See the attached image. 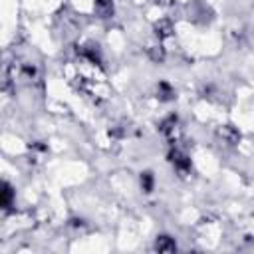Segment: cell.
<instances>
[{"instance_id":"cell-1","label":"cell","mask_w":254,"mask_h":254,"mask_svg":"<svg viewBox=\"0 0 254 254\" xmlns=\"http://www.w3.org/2000/svg\"><path fill=\"white\" fill-rule=\"evenodd\" d=\"M161 133L167 137L169 143L177 145V143L181 141V137H183V129H181L179 119H177V117H169V119H165V121L161 123Z\"/></svg>"},{"instance_id":"cell-2","label":"cell","mask_w":254,"mask_h":254,"mask_svg":"<svg viewBox=\"0 0 254 254\" xmlns=\"http://www.w3.org/2000/svg\"><path fill=\"white\" fill-rule=\"evenodd\" d=\"M169 161L173 163V167H175V171L181 175V177H185V175H189L190 173V159L181 151V149H173L171 153H169Z\"/></svg>"},{"instance_id":"cell-3","label":"cell","mask_w":254,"mask_h":254,"mask_svg":"<svg viewBox=\"0 0 254 254\" xmlns=\"http://www.w3.org/2000/svg\"><path fill=\"white\" fill-rule=\"evenodd\" d=\"M153 32H155V36H157V40H167V38H171L173 36V32H175V28H173V22L171 20H167V18H161L159 22H155V26H153Z\"/></svg>"},{"instance_id":"cell-4","label":"cell","mask_w":254,"mask_h":254,"mask_svg":"<svg viewBox=\"0 0 254 254\" xmlns=\"http://www.w3.org/2000/svg\"><path fill=\"white\" fill-rule=\"evenodd\" d=\"M145 52H147V56H149L153 62H163V60H165V50H163V46H161V40H157V42H153V44H147V46H145Z\"/></svg>"},{"instance_id":"cell-5","label":"cell","mask_w":254,"mask_h":254,"mask_svg":"<svg viewBox=\"0 0 254 254\" xmlns=\"http://www.w3.org/2000/svg\"><path fill=\"white\" fill-rule=\"evenodd\" d=\"M218 137H220L224 143H228V145H234V143H238V139H240L238 131H236L232 125H224V127H220V129H218Z\"/></svg>"},{"instance_id":"cell-6","label":"cell","mask_w":254,"mask_h":254,"mask_svg":"<svg viewBox=\"0 0 254 254\" xmlns=\"http://www.w3.org/2000/svg\"><path fill=\"white\" fill-rule=\"evenodd\" d=\"M77 52H79L81 58L89 60L91 64H99V52H97V46H93V44H85V46H79Z\"/></svg>"},{"instance_id":"cell-7","label":"cell","mask_w":254,"mask_h":254,"mask_svg":"<svg viewBox=\"0 0 254 254\" xmlns=\"http://www.w3.org/2000/svg\"><path fill=\"white\" fill-rule=\"evenodd\" d=\"M93 8H95V14H97V16L109 18V16L113 14V0H95Z\"/></svg>"},{"instance_id":"cell-8","label":"cell","mask_w":254,"mask_h":254,"mask_svg":"<svg viewBox=\"0 0 254 254\" xmlns=\"http://www.w3.org/2000/svg\"><path fill=\"white\" fill-rule=\"evenodd\" d=\"M175 248H177V244L169 236H159L155 240V250H159V252H173Z\"/></svg>"},{"instance_id":"cell-9","label":"cell","mask_w":254,"mask_h":254,"mask_svg":"<svg viewBox=\"0 0 254 254\" xmlns=\"http://www.w3.org/2000/svg\"><path fill=\"white\" fill-rule=\"evenodd\" d=\"M12 198H14V190L8 183L2 185V208H10L12 204Z\"/></svg>"},{"instance_id":"cell-10","label":"cell","mask_w":254,"mask_h":254,"mask_svg":"<svg viewBox=\"0 0 254 254\" xmlns=\"http://www.w3.org/2000/svg\"><path fill=\"white\" fill-rule=\"evenodd\" d=\"M153 183H155V181H153V175H151V173H143V175H141V189H143L145 192H151V190H153Z\"/></svg>"},{"instance_id":"cell-11","label":"cell","mask_w":254,"mask_h":254,"mask_svg":"<svg viewBox=\"0 0 254 254\" xmlns=\"http://www.w3.org/2000/svg\"><path fill=\"white\" fill-rule=\"evenodd\" d=\"M157 93H159V97H161V99H165V101L173 97V89H171V87H169L165 81H161V83H159V87H157Z\"/></svg>"}]
</instances>
